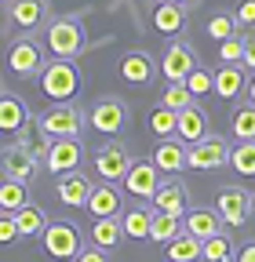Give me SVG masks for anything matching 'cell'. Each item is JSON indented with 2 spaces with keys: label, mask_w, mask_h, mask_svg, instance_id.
I'll list each match as a JSON object with an SVG mask.
<instances>
[{
  "label": "cell",
  "mask_w": 255,
  "mask_h": 262,
  "mask_svg": "<svg viewBox=\"0 0 255 262\" xmlns=\"http://www.w3.org/2000/svg\"><path fill=\"white\" fill-rule=\"evenodd\" d=\"M88 120H91V127L99 131V135H117V131H124V124H128V106L120 98H99V102L91 106Z\"/></svg>",
  "instance_id": "cell-9"
},
{
  "label": "cell",
  "mask_w": 255,
  "mask_h": 262,
  "mask_svg": "<svg viewBox=\"0 0 255 262\" xmlns=\"http://www.w3.org/2000/svg\"><path fill=\"white\" fill-rule=\"evenodd\" d=\"M244 70H251L255 73V33H251V37H244Z\"/></svg>",
  "instance_id": "cell-41"
},
{
  "label": "cell",
  "mask_w": 255,
  "mask_h": 262,
  "mask_svg": "<svg viewBox=\"0 0 255 262\" xmlns=\"http://www.w3.org/2000/svg\"><path fill=\"white\" fill-rule=\"evenodd\" d=\"M124 237L128 241H150V226H153V208H132L120 219Z\"/></svg>",
  "instance_id": "cell-27"
},
{
  "label": "cell",
  "mask_w": 255,
  "mask_h": 262,
  "mask_svg": "<svg viewBox=\"0 0 255 262\" xmlns=\"http://www.w3.org/2000/svg\"><path fill=\"white\" fill-rule=\"evenodd\" d=\"M215 211L222 215L226 226H244L248 215H251V193L241 189V186H222L219 196H215Z\"/></svg>",
  "instance_id": "cell-8"
},
{
  "label": "cell",
  "mask_w": 255,
  "mask_h": 262,
  "mask_svg": "<svg viewBox=\"0 0 255 262\" xmlns=\"http://www.w3.org/2000/svg\"><path fill=\"white\" fill-rule=\"evenodd\" d=\"M182 233V219L179 215H168V211H153V226H150V241L157 244H168Z\"/></svg>",
  "instance_id": "cell-29"
},
{
  "label": "cell",
  "mask_w": 255,
  "mask_h": 262,
  "mask_svg": "<svg viewBox=\"0 0 255 262\" xmlns=\"http://www.w3.org/2000/svg\"><path fill=\"white\" fill-rule=\"evenodd\" d=\"M233 262H255V241L244 244V248H237V258Z\"/></svg>",
  "instance_id": "cell-43"
},
{
  "label": "cell",
  "mask_w": 255,
  "mask_h": 262,
  "mask_svg": "<svg viewBox=\"0 0 255 262\" xmlns=\"http://www.w3.org/2000/svg\"><path fill=\"white\" fill-rule=\"evenodd\" d=\"M84 44H88V37L77 18H58L48 26V51L55 58H77L84 51Z\"/></svg>",
  "instance_id": "cell-2"
},
{
  "label": "cell",
  "mask_w": 255,
  "mask_h": 262,
  "mask_svg": "<svg viewBox=\"0 0 255 262\" xmlns=\"http://www.w3.org/2000/svg\"><path fill=\"white\" fill-rule=\"evenodd\" d=\"M244 91H248V70H244V66H219L215 95L226 98V102H233V98H241Z\"/></svg>",
  "instance_id": "cell-18"
},
{
  "label": "cell",
  "mask_w": 255,
  "mask_h": 262,
  "mask_svg": "<svg viewBox=\"0 0 255 262\" xmlns=\"http://www.w3.org/2000/svg\"><path fill=\"white\" fill-rule=\"evenodd\" d=\"M26 204H29L26 182H18V179H4V182H0V211L15 215V211H18V208H26Z\"/></svg>",
  "instance_id": "cell-30"
},
{
  "label": "cell",
  "mask_w": 255,
  "mask_h": 262,
  "mask_svg": "<svg viewBox=\"0 0 255 262\" xmlns=\"http://www.w3.org/2000/svg\"><path fill=\"white\" fill-rule=\"evenodd\" d=\"M153 73H157V66H153V58H150L146 51H128V55L120 58V77H124L128 84H135V88L150 84Z\"/></svg>",
  "instance_id": "cell-20"
},
{
  "label": "cell",
  "mask_w": 255,
  "mask_h": 262,
  "mask_svg": "<svg viewBox=\"0 0 255 262\" xmlns=\"http://www.w3.org/2000/svg\"><path fill=\"white\" fill-rule=\"evenodd\" d=\"M40 91L51 98V102H73L80 91V73L73 58H55L40 70Z\"/></svg>",
  "instance_id": "cell-1"
},
{
  "label": "cell",
  "mask_w": 255,
  "mask_h": 262,
  "mask_svg": "<svg viewBox=\"0 0 255 262\" xmlns=\"http://www.w3.org/2000/svg\"><path fill=\"white\" fill-rule=\"evenodd\" d=\"M11 241H18V222L15 215L0 211V244H11Z\"/></svg>",
  "instance_id": "cell-39"
},
{
  "label": "cell",
  "mask_w": 255,
  "mask_h": 262,
  "mask_svg": "<svg viewBox=\"0 0 255 262\" xmlns=\"http://www.w3.org/2000/svg\"><path fill=\"white\" fill-rule=\"evenodd\" d=\"M8 11L18 29H40L48 18V0H11Z\"/></svg>",
  "instance_id": "cell-21"
},
{
  "label": "cell",
  "mask_w": 255,
  "mask_h": 262,
  "mask_svg": "<svg viewBox=\"0 0 255 262\" xmlns=\"http://www.w3.org/2000/svg\"><path fill=\"white\" fill-rule=\"evenodd\" d=\"M208 135V117H204V110L194 102V106H186V110H179V139L186 142V146H194V142H201Z\"/></svg>",
  "instance_id": "cell-22"
},
{
  "label": "cell",
  "mask_w": 255,
  "mask_h": 262,
  "mask_svg": "<svg viewBox=\"0 0 255 262\" xmlns=\"http://www.w3.org/2000/svg\"><path fill=\"white\" fill-rule=\"evenodd\" d=\"M219 62L222 66H241L244 62V37L241 33L230 37V40H219Z\"/></svg>",
  "instance_id": "cell-38"
},
{
  "label": "cell",
  "mask_w": 255,
  "mask_h": 262,
  "mask_svg": "<svg viewBox=\"0 0 255 262\" xmlns=\"http://www.w3.org/2000/svg\"><path fill=\"white\" fill-rule=\"evenodd\" d=\"M251 215H255V193H251Z\"/></svg>",
  "instance_id": "cell-46"
},
{
  "label": "cell",
  "mask_w": 255,
  "mask_h": 262,
  "mask_svg": "<svg viewBox=\"0 0 255 262\" xmlns=\"http://www.w3.org/2000/svg\"><path fill=\"white\" fill-rule=\"evenodd\" d=\"M88 211H91L95 219L120 215V193L113 189V182H102V186L91 189V196H88Z\"/></svg>",
  "instance_id": "cell-25"
},
{
  "label": "cell",
  "mask_w": 255,
  "mask_h": 262,
  "mask_svg": "<svg viewBox=\"0 0 255 262\" xmlns=\"http://www.w3.org/2000/svg\"><path fill=\"white\" fill-rule=\"evenodd\" d=\"M233 15H237V22H241L244 29H248V26H255V0H237Z\"/></svg>",
  "instance_id": "cell-40"
},
{
  "label": "cell",
  "mask_w": 255,
  "mask_h": 262,
  "mask_svg": "<svg viewBox=\"0 0 255 262\" xmlns=\"http://www.w3.org/2000/svg\"><path fill=\"white\" fill-rule=\"evenodd\" d=\"M189 91H194V98H204V95H215V73H208V70H201V66H197V70L194 73H189L186 80H182Z\"/></svg>",
  "instance_id": "cell-37"
},
{
  "label": "cell",
  "mask_w": 255,
  "mask_h": 262,
  "mask_svg": "<svg viewBox=\"0 0 255 262\" xmlns=\"http://www.w3.org/2000/svg\"><path fill=\"white\" fill-rule=\"evenodd\" d=\"M222 226H226L222 215L211 211V208H189L186 219H182V229H186V233H194L197 241H208V237L222 233Z\"/></svg>",
  "instance_id": "cell-16"
},
{
  "label": "cell",
  "mask_w": 255,
  "mask_h": 262,
  "mask_svg": "<svg viewBox=\"0 0 255 262\" xmlns=\"http://www.w3.org/2000/svg\"><path fill=\"white\" fill-rule=\"evenodd\" d=\"M237 33H241V22H237L233 11H219V15L208 18V37L211 40H230V37H237Z\"/></svg>",
  "instance_id": "cell-34"
},
{
  "label": "cell",
  "mask_w": 255,
  "mask_h": 262,
  "mask_svg": "<svg viewBox=\"0 0 255 262\" xmlns=\"http://www.w3.org/2000/svg\"><path fill=\"white\" fill-rule=\"evenodd\" d=\"M194 102H197V98H194V91H189L186 84H168L164 95H161V106H172V110H186Z\"/></svg>",
  "instance_id": "cell-36"
},
{
  "label": "cell",
  "mask_w": 255,
  "mask_h": 262,
  "mask_svg": "<svg viewBox=\"0 0 255 262\" xmlns=\"http://www.w3.org/2000/svg\"><path fill=\"white\" fill-rule=\"evenodd\" d=\"M194 70H197V55H194V48H189L186 40L168 44V51H164V58H161V73L168 77V84H182Z\"/></svg>",
  "instance_id": "cell-10"
},
{
  "label": "cell",
  "mask_w": 255,
  "mask_h": 262,
  "mask_svg": "<svg viewBox=\"0 0 255 262\" xmlns=\"http://www.w3.org/2000/svg\"><path fill=\"white\" fill-rule=\"evenodd\" d=\"M157 186H161V168L153 160H132V168L124 175V189L132 196H142V201H153Z\"/></svg>",
  "instance_id": "cell-11"
},
{
  "label": "cell",
  "mask_w": 255,
  "mask_h": 262,
  "mask_svg": "<svg viewBox=\"0 0 255 262\" xmlns=\"http://www.w3.org/2000/svg\"><path fill=\"white\" fill-rule=\"evenodd\" d=\"M233 258H237V248L226 237V229L204 241V262H233Z\"/></svg>",
  "instance_id": "cell-33"
},
{
  "label": "cell",
  "mask_w": 255,
  "mask_h": 262,
  "mask_svg": "<svg viewBox=\"0 0 255 262\" xmlns=\"http://www.w3.org/2000/svg\"><path fill=\"white\" fill-rule=\"evenodd\" d=\"M186 11L182 4H164V0H157L153 4V29L164 33V37H179V33L186 29Z\"/></svg>",
  "instance_id": "cell-19"
},
{
  "label": "cell",
  "mask_w": 255,
  "mask_h": 262,
  "mask_svg": "<svg viewBox=\"0 0 255 262\" xmlns=\"http://www.w3.org/2000/svg\"><path fill=\"white\" fill-rule=\"evenodd\" d=\"M230 168L237 171V175H255V142H237V146H230Z\"/></svg>",
  "instance_id": "cell-35"
},
{
  "label": "cell",
  "mask_w": 255,
  "mask_h": 262,
  "mask_svg": "<svg viewBox=\"0 0 255 262\" xmlns=\"http://www.w3.org/2000/svg\"><path fill=\"white\" fill-rule=\"evenodd\" d=\"M230 131L237 135V142H255V102L233 110V117H230Z\"/></svg>",
  "instance_id": "cell-32"
},
{
  "label": "cell",
  "mask_w": 255,
  "mask_h": 262,
  "mask_svg": "<svg viewBox=\"0 0 255 262\" xmlns=\"http://www.w3.org/2000/svg\"><path fill=\"white\" fill-rule=\"evenodd\" d=\"M168 262H201L204 258V241H197L194 233H182L175 237V241H168Z\"/></svg>",
  "instance_id": "cell-26"
},
{
  "label": "cell",
  "mask_w": 255,
  "mask_h": 262,
  "mask_svg": "<svg viewBox=\"0 0 255 262\" xmlns=\"http://www.w3.org/2000/svg\"><path fill=\"white\" fill-rule=\"evenodd\" d=\"M29 124V110L22 98L15 95H0V131H8V135H15V131H22Z\"/></svg>",
  "instance_id": "cell-23"
},
{
  "label": "cell",
  "mask_w": 255,
  "mask_h": 262,
  "mask_svg": "<svg viewBox=\"0 0 255 262\" xmlns=\"http://www.w3.org/2000/svg\"><path fill=\"white\" fill-rule=\"evenodd\" d=\"M120 241H124L120 215H106V219H95V222H91V244H95V248L110 251V248H117Z\"/></svg>",
  "instance_id": "cell-24"
},
{
  "label": "cell",
  "mask_w": 255,
  "mask_h": 262,
  "mask_svg": "<svg viewBox=\"0 0 255 262\" xmlns=\"http://www.w3.org/2000/svg\"><path fill=\"white\" fill-rule=\"evenodd\" d=\"M128 168H132V157L120 142H106L99 153H95V171H99L102 182H124Z\"/></svg>",
  "instance_id": "cell-13"
},
{
  "label": "cell",
  "mask_w": 255,
  "mask_h": 262,
  "mask_svg": "<svg viewBox=\"0 0 255 262\" xmlns=\"http://www.w3.org/2000/svg\"><path fill=\"white\" fill-rule=\"evenodd\" d=\"M150 131L157 139H172V135H179V110H172V106H157L153 113H150Z\"/></svg>",
  "instance_id": "cell-31"
},
{
  "label": "cell",
  "mask_w": 255,
  "mask_h": 262,
  "mask_svg": "<svg viewBox=\"0 0 255 262\" xmlns=\"http://www.w3.org/2000/svg\"><path fill=\"white\" fill-rule=\"evenodd\" d=\"M164 4H182V8H197V0H164Z\"/></svg>",
  "instance_id": "cell-44"
},
{
  "label": "cell",
  "mask_w": 255,
  "mask_h": 262,
  "mask_svg": "<svg viewBox=\"0 0 255 262\" xmlns=\"http://www.w3.org/2000/svg\"><path fill=\"white\" fill-rule=\"evenodd\" d=\"M91 179L88 175H80V171H66V175H58V186H55V193H58V201L66 204V208H88V196H91Z\"/></svg>",
  "instance_id": "cell-14"
},
{
  "label": "cell",
  "mask_w": 255,
  "mask_h": 262,
  "mask_svg": "<svg viewBox=\"0 0 255 262\" xmlns=\"http://www.w3.org/2000/svg\"><path fill=\"white\" fill-rule=\"evenodd\" d=\"M186 153H189V146L179 139V135H172V139H161V142H157V149H153V164H157V168H161V171H182L186 168Z\"/></svg>",
  "instance_id": "cell-17"
},
{
  "label": "cell",
  "mask_w": 255,
  "mask_h": 262,
  "mask_svg": "<svg viewBox=\"0 0 255 262\" xmlns=\"http://www.w3.org/2000/svg\"><path fill=\"white\" fill-rule=\"evenodd\" d=\"M8 70L15 77H37L44 70V55H40V44L33 37H18L11 48H8Z\"/></svg>",
  "instance_id": "cell-7"
},
{
  "label": "cell",
  "mask_w": 255,
  "mask_h": 262,
  "mask_svg": "<svg viewBox=\"0 0 255 262\" xmlns=\"http://www.w3.org/2000/svg\"><path fill=\"white\" fill-rule=\"evenodd\" d=\"M73 262H110V258H106V251H102V248H91V251H80Z\"/></svg>",
  "instance_id": "cell-42"
},
{
  "label": "cell",
  "mask_w": 255,
  "mask_h": 262,
  "mask_svg": "<svg viewBox=\"0 0 255 262\" xmlns=\"http://www.w3.org/2000/svg\"><path fill=\"white\" fill-rule=\"evenodd\" d=\"M80 160H84V146L80 139H55L48 157H44V168L51 175H66V171H77L80 168Z\"/></svg>",
  "instance_id": "cell-12"
},
{
  "label": "cell",
  "mask_w": 255,
  "mask_h": 262,
  "mask_svg": "<svg viewBox=\"0 0 255 262\" xmlns=\"http://www.w3.org/2000/svg\"><path fill=\"white\" fill-rule=\"evenodd\" d=\"M222 164H230V142L222 135H204L186 153V168H194V171H215Z\"/></svg>",
  "instance_id": "cell-3"
},
{
  "label": "cell",
  "mask_w": 255,
  "mask_h": 262,
  "mask_svg": "<svg viewBox=\"0 0 255 262\" xmlns=\"http://www.w3.org/2000/svg\"><path fill=\"white\" fill-rule=\"evenodd\" d=\"M0 175L4 179H18V182H29L37 175V157L26 142H11L0 149Z\"/></svg>",
  "instance_id": "cell-6"
},
{
  "label": "cell",
  "mask_w": 255,
  "mask_h": 262,
  "mask_svg": "<svg viewBox=\"0 0 255 262\" xmlns=\"http://www.w3.org/2000/svg\"><path fill=\"white\" fill-rule=\"evenodd\" d=\"M15 222H18V237H40L44 229H48L44 208H33V204L18 208V211H15Z\"/></svg>",
  "instance_id": "cell-28"
},
{
  "label": "cell",
  "mask_w": 255,
  "mask_h": 262,
  "mask_svg": "<svg viewBox=\"0 0 255 262\" xmlns=\"http://www.w3.org/2000/svg\"><path fill=\"white\" fill-rule=\"evenodd\" d=\"M40 237H44V251L58 262H70V258L80 255V233L70 222H48V229Z\"/></svg>",
  "instance_id": "cell-4"
},
{
  "label": "cell",
  "mask_w": 255,
  "mask_h": 262,
  "mask_svg": "<svg viewBox=\"0 0 255 262\" xmlns=\"http://www.w3.org/2000/svg\"><path fill=\"white\" fill-rule=\"evenodd\" d=\"M248 102H255V77L248 80Z\"/></svg>",
  "instance_id": "cell-45"
},
{
  "label": "cell",
  "mask_w": 255,
  "mask_h": 262,
  "mask_svg": "<svg viewBox=\"0 0 255 262\" xmlns=\"http://www.w3.org/2000/svg\"><path fill=\"white\" fill-rule=\"evenodd\" d=\"M40 127L48 131L51 139H77L80 127H84V113L77 106H70V102H58V106H51L40 117Z\"/></svg>",
  "instance_id": "cell-5"
},
{
  "label": "cell",
  "mask_w": 255,
  "mask_h": 262,
  "mask_svg": "<svg viewBox=\"0 0 255 262\" xmlns=\"http://www.w3.org/2000/svg\"><path fill=\"white\" fill-rule=\"evenodd\" d=\"M251 33H255V26H251Z\"/></svg>",
  "instance_id": "cell-47"
},
{
  "label": "cell",
  "mask_w": 255,
  "mask_h": 262,
  "mask_svg": "<svg viewBox=\"0 0 255 262\" xmlns=\"http://www.w3.org/2000/svg\"><path fill=\"white\" fill-rule=\"evenodd\" d=\"M153 211H168V215H179V219H186V211H189V193H186V186L182 182H161L157 186V193H153Z\"/></svg>",
  "instance_id": "cell-15"
}]
</instances>
